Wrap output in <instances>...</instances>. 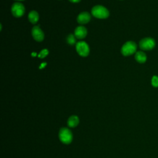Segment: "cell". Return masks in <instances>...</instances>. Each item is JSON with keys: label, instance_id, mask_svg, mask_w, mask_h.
<instances>
[{"label": "cell", "instance_id": "6da1fadb", "mask_svg": "<svg viewBox=\"0 0 158 158\" xmlns=\"http://www.w3.org/2000/svg\"><path fill=\"white\" fill-rule=\"evenodd\" d=\"M92 15L98 19H106L109 15V10L102 6H95L91 9Z\"/></svg>", "mask_w": 158, "mask_h": 158}, {"label": "cell", "instance_id": "7a4b0ae2", "mask_svg": "<svg viewBox=\"0 0 158 158\" xmlns=\"http://www.w3.org/2000/svg\"><path fill=\"white\" fill-rule=\"evenodd\" d=\"M59 138L60 141L64 144H70L73 139L71 131L67 128H62L59 131Z\"/></svg>", "mask_w": 158, "mask_h": 158}, {"label": "cell", "instance_id": "3957f363", "mask_svg": "<svg viewBox=\"0 0 158 158\" xmlns=\"http://www.w3.org/2000/svg\"><path fill=\"white\" fill-rule=\"evenodd\" d=\"M137 46L134 41H129L126 42L121 48V52L125 56H130L136 51Z\"/></svg>", "mask_w": 158, "mask_h": 158}, {"label": "cell", "instance_id": "277c9868", "mask_svg": "<svg viewBox=\"0 0 158 158\" xmlns=\"http://www.w3.org/2000/svg\"><path fill=\"white\" fill-rule=\"evenodd\" d=\"M76 50L78 54L82 57H86L89 53V48L85 41H79L76 44Z\"/></svg>", "mask_w": 158, "mask_h": 158}, {"label": "cell", "instance_id": "5b68a950", "mask_svg": "<svg viewBox=\"0 0 158 158\" xmlns=\"http://www.w3.org/2000/svg\"><path fill=\"white\" fill-rule=\"evenodd\" d=\"M156 42L152 38H145L142 39L139 43V48L143 50H151L155 46Z\"/></svg>", "mask_w": 158, "mask_h": 158}, {"label": "cell", "instance_id": "8992f818", "mask_svg": "<svg viewBox=\"0 0 158 158\" xmlns=\"http://www.w3.org/2000/svg\"><path fill=\"white\" fill-rule=\"evenodd\" d=\"M11 12L15 17H20L25 12V7L20 2H15L12 6Z\"/></svg>", "mask_w": 158, "mask_h": 158}, {"label": "cell", "instance_id": "52a82bcc", "mask_svg": "<svg viewBox=\"0 0 158 158\" xmlns=\"http://www.w3.org/2000/svg\"><path fill=\"white\" fill-rule=\"evenodd\" d=\"M33 38L37 41H41L44 40V35L43 31L38 26H35L31 30Z\"/></svg>", "mask_w": 158, "mask_h": 158}, {"label": "cell", "instance_id": "ba28073f", "mask_svg": "<svg viewBox=\"0 0 158 158\" xmlns=\"http://www.w3.org/2000/svg\"><path fill=\"white\" fill-rule=\"evenodd\" d=\"M91 19L90 14L87 12H81L77 17V22L80 24H85L89 22Z\"/></svg>", "mask_w": 158, "mask_h": 158}, {"label": "cell", "instance_id": "9c48e42d", "mask_svg": "<svg viewBox=\"0 0 158 158\" xmlns=\"http://www.w3.org/2000/svg\"><path fill=\"white\" fill-rule=\"evenodd\" d=\"M87 35V30L83 26L77 27L74 31V35L78 39H83Z\"/></svg>", "mask_w": 158, "mask_h": 158}, {"label": "cell", "instance_id": "30bf717a", "mask_svg": "<svg viewBox=\"0 0 158 158\" xmlns=\"http://www.w3.org/2000/svg\"><path fill=\"white\" fill-rule=\"evenodd\" d=\"M79 118L76 115L70 116L67 120V125L70 127H75L79 123Z\"/></svg>", "mask_w": 158, "mask_h": 158}, {"label": "cell", "instance_id": "8fae6325", "mask_svg": "<svg viewBox=\"0 0 158 158\" xmlns=\"http://www.w3.org/2000/svg\"><path fill=\"white\" fill-rule=\"evenodd\" d=\"M28 20L29 21L33 23V24H35L36 23L38 20H39V14L38 13L35 11V10H32L31 11L29 14H28Z\"/></svg>", "mask_w": 158, "mask_h": 158}, {"label": "cell", "instance_id": "7c38bea8", "mask_svg": "<svg viewBox=\"0 0 158 158\" xmlns=\"http://www.w3.org/2000/svg\"><path fill=\"white\" fill-rule=\"evenodd\" d=\"M135 58L137 62L139 63H144L146 60V55L144 52L142 51H138L136 52Z\"/></svg>", "mask_w": 158, "mask_h": 158}, {"label": "cell", "instance_id": "4fadbf2b", "mask_svg": "<svg viewBox=\"0 0 158 158\" xmlns=\"http://www.w3.org/2000/svg\"><path fill=\"white\" fill-rule=\"evenodd\" d=\"M67 42L70 45L74 44L76 43L75 36L73 34H70L69 35H68V36L67 37Z\"/></svg>", "mask_w": 158, "mask_h": 158}, {"label": "cell", "instance_id": "5bb4252c", "mask_svg": "<svg viewBox=\"0 0 158 158\" xmlns=\"http://www.w3.org/2000/svg\"><path fill=\"white\" fill-rule=\"evenodd\" d=\"M48 53H49V51L46 49H44L40 51V54H38V57L43 59V58L45 57L48 54Z\"/></svg>", "mask_w": 158, "mask_h": 158}, {"label": "cell", "instance_id": "9a60e30c", "mask_svg": "<svg viewBox=\"0 0 158 158\" xmlns=\"http://www.w3.org/2000/svg\"><path fill=\"white\" fill-rule=\"evenodd\" d=\"M151 83L154 87H158V77L157 76H153L152 78Z\"/></svg>", "mask_w": 158, "mask_h": 158}, {"label": "cell", "instance_id": "2e32d148", "mask_svg": "<svg viewBox=\"0 0 158 158\" xmlns=\"http://www.w3.org/2000/svg\"><path fill=\"white\" fill-rule=\"evenodd\" d=\"M46 63H43L41 65H40V69H42V68H44L45 66H46Z\"/></svg>", "mask_w": 158, "mask_h": 158}, {"label": "cell", "instance_id": "e0dca14e", "mask_svg": "<svg viewBox=\"0 0 158 158\" xmlns=\"http://www.w3.org/2000/svg\"><path fill=\"white\" fill-rule=\"evenodd\" d=\"M70 2H80L81 0H69Z\"/></svg>", "mask_w": 158, "mask_h": 158}, {"label": "cell", "instance_id": "ac0fdd59", "mask_svg": "<svg viewBox=\"0 0 158 158\" xmlns=\"http://www.w3.org/2000/svg\"><path fill=\"white\" fill-rule=\"evenodd\" d=\"M31 55H32L33 56H36V54L35 53V52H33V53L31 54Z\"/></svg>", "mask_w": 158, "mask_h": 158}, {"label": "cell", "instance_id": "d6986e66", "mask_svg": "<svg viewBox=\"0 0 158 158\" xmlns=\"http://www.w3.org/2000/svg\"><path fill=\"white\" fill-rule=\"evenodd\" d=\"M17 1H23V0H17Z\"/></svg>", "mask_w": 158, "mask_h": 158}]
</instances>
